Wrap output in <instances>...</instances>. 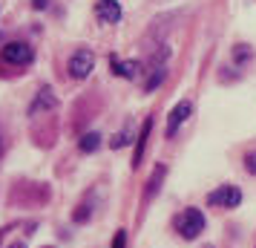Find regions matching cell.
<instances>
[{"instance_id": "cell-1", "label": "cell", "mask_w": 256, "mask_h": 248, "mask_svg": "<svg viewBox=\"0 0 256 248\" xmlns=\"http://www.w3.org/2000/svg\"><path fill=\"white\" fill-rule=\"evenodd\" d=\"M176 228H178V234L184 236V239H196L202 231H204V216L198 208H187L178 219H176Z\"/></svg>"}, {"instance_id": "cell-13", "label": "cell", "mask_w": 256, "mask_h": 248, "mask_svg": "<svg viewBox=\"0 0 256 248\" xmlns=\"http://www.w3.org/2000/svg\"><path fill=\"white\" fill-rule=\"evenodd\" d=\"M162 78H164V70H162V67H158V70L152 72V78H150V81H147V90H156V87L162 84Z\"/></svg>"}, {"instance_id": "cell-5", "label": "cell", "mask_w": 256, "mask_h": 248, "mask_svg": "<svg viewBox=\"0 0 256 248\" xmlns=\"http://www.w3.org/2000/svg\"><path fill=\"white\" fill-rule=\"evenodd\" d=\"M95 18L101 24H118L121 21V6L118 0H98L95 3Z\"/></svg>"}, {"instance_id": "cell-11", "label": "cell", "mask_w": 256, "mask_h": 248, "mask_svg": "<svg viewBox=\"0 0 256 248\" xmlns=\"http://www.w3.org/2000/svg\"><path fill=\"white\" fill-rule=\"evenodd\" d=\"M130 136H132V130H130V127H127V130H124V133H118L116 139H112V147H116V150H118V147H127V144L132 142Z\"/></svg>"}, {"instance_id": "cell-16", "label": "cell", "mask_w": 256, "mask_h": 248, "mask_svg": "<svg viewBox=\"0 0 256 248\" xmlns=\"http://www.w3.org/2000/svg\"><path fill=\"white\" fill-rule=\"evenodd\" d=\"M9 248H26L24 242H14V245H9Z\"/></svg>"}, {"instance_id": "cell-6", "label": "cell", "mask_w": 256, "mask_h": 248, "mask_svg": "<svg viewBox=\"0 0 256 248\" xmlns=\"http://www.w3.org/2000/svg\"><path fill=\"white\" fill-rule=\"evenodd\" d=\"M187 116H190V104L187 101H178V104L173 107V113H170V121H167V136L173 139L176 133H178V127L187 121Z\"/></svg>"}, {"instance_id": "cell-4", "label": "cell", "mask_w": 256, "mask_h": 248, "mask_svg": "<svg viewBox=\"0 0 256 248\" xmlns=\"http://www.w3.org/2000/svg\"><path fill=\"white\" fill-rule=\"evenodd\" d=\"M92 67H95V55L90 52V49H78L75 55L70 58V75L72 78H86L90 72H92Z\"/></svg>"}, {"instance_id": "cell-17", "label": "cell", "mask_w": 256, "mask_h": 248, "mask_svg": "<svg viewBox=\"0 0 256 248\" xmlns=\"http://www.w3.org/2000/svg\"><path fill=\"white\" fill-rule=\"evenodd\" d=\"M0 150H3V142H0Z\"/></svg>"}, {"instance_id": "cell-7", "label": "cell", "mask_w": 256, "mask_h": 248, "mask_svg": "<svg viewBox=\"0 0 256 248\" xmlns=\"http://www.w3.org/2000/svg\"><path fill=\"white\" fill-rule=\"evenodd\" d=\"M55 104H58V98L49 93V90H40L38 98L32 101V107H29V116H38V113H44V110H52Z\"/></svg>"}, {"instance_id": "cell-9", "label": "cell", "mask_w": 256, "mask_h": 248, "mask_svg": "<svg viewBox=\"0 0 256 248\" xmlns=\"http://www.w3.org/2000/svg\"><path fill=\"white\" fill-rule=\"evenodd\" d=\"M150 127H152V121L147 118V121H144V127H141L138 144H136V162H132V165H138V162H141V156H144V144H147V136H150Z\"/></svg>"}, {"instance_id": "cell-3", "label": "cell", "mask_w": 256, "mask_h": 248, "mask_svg": "<svg viewBox=\"0 0 256 248\" xmlns=\"http://www.w3.org/2000/svg\"><path fill=\"white\" fill-rule=\"evenodd\" d=\"M239 202H242V190L236 185H222L208 193V205H213V208H236Z\"/></svg>"}, {"instance_id": "cell-15", "label": "cell", "mask_w": 256, "mask_h": 248, "mask_svg": "<svg viewBox=\"0 0 256 248\" xmlns=\"http://www.w3.org/2000/svg\"><path fill=\"white\" fill-rule=\"evenodd\" d=\"M244 167H248V173H254L256 176V153H250L248 159H244Z\"/></svg>"}, {"instance_id": "cell-10", "label": "cell", "mask_w": 256, "mask_h": 248, "mask_svg": "<svg viewBox=\"0 0 256 248\" xmlns=\"http://www.w3.org/2000/svg\"><path fill=\"white\" fill-rule=\"evenodd\" d=\"M98 144H101V136L98 133H86L81 139V150L84 153H92V150H98Z\"/></svg>"}, {"instance_id": "cell-14", "label": "cell", "mask_w": 256, "mask_h": 248, "mask_svg": "<svg viewBox=\"0 0 256 248\" xmlns=\"http://www.w3.org/2000/svg\"><path fill=\"white\" fill-rule=\"evenodd\" d=\"M112 248H127V234L124 231H118L116 239H112Z\"/></svg>"}, {"instance_id": "cell-12", "label": "cell", "mask_w": 256, "mask_h": 248, "mask_svg": "<svg viewBox=\"0 0 256 248\" xmlns=\"http://www.w3.org/2000/svg\"><path fill=\"white\" fill-rule=\"evenodd\" d=\"M158 179H164V167H156V173H152V179H150V188H147V196H152V193H156V188H158Z\"/></svg>"}, {"instance_id": "cell-8", "label": "cell", "mask_w": 256, "mask_h": 248, "mask_svg": "<svg viewBox=\"0 0 256 248\" xmlns=\"http://www.w3.org/2000/svg\"><path fill=\"white\" fill-rule=\"evenodd\" d=\"M110 67L116 75L121 78H138V64L136 61H118V58H110Z\"/></svg>"}, {"instance_id": "cell-2", "label": "cell", "mask_w": 256, "mask_h": 248, "mask_svg": "<svg viewBox=\"0 0 256 248\" xmlns=\"http://www.w3.org/2000/svg\"><path fill=\"white\" fill-rule=\"evenodd\" d=\"M3 61L12 64V67H29V64L35 61V52H32V47L24 44V41H12V44L3 47Z\"/></svg>"}]
</instances>
